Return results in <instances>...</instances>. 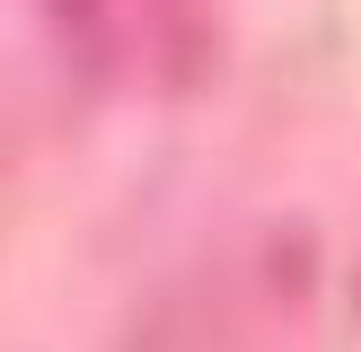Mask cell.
<instances>
[{"label":"cell","mask_w":361,"mask_h":352,"mask_svg":"<svg viewBox=\"0 0 361 352\" xmlns=\"http://www.w3.org/2000/svg\"><path fill=\"white\" fill-rule=\"evenodd\" d=\"M53 9H62V18H88V9H97V0H53Z\"/></svg>","instance_id":"cell-1"}]
</instances>
